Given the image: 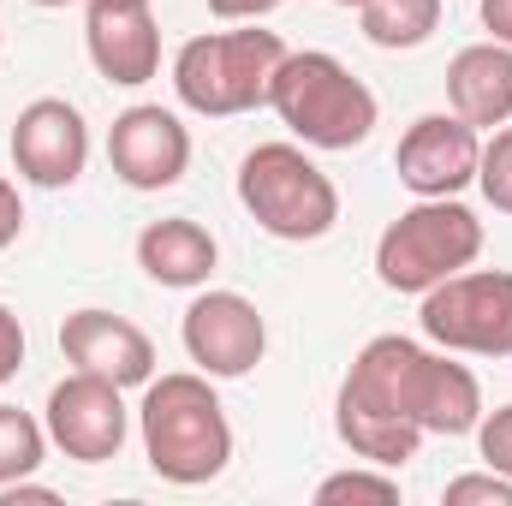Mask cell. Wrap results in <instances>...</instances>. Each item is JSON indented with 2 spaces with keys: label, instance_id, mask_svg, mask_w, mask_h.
Listing matches in <instances>:
<instances>
[{
  "label": "cell",
  "instance_id": "6da1fadb",
  "mask_svg": "<svg viewBox=\"0 0 512 506\" xmlns=\"http://www.w3.org/2000/svg\"><path fill=\"white\" fill-rule=\"evenodd\" d=\"M417 364H423V346L405 340V334H376L334 393V429L340 441L370 459V465H405L417 447H423V429L411 417V387H417Z\"/></svg>",
  "mask_w": 512,
  "mask_h": 506
},
{
  "label": "cell",
  "instance_id": "7a4b0ae2",
  "mask_svg": "<svg viewBox=\"0 0 512 506\" xmlns=\"http://www.w3.org/2000/svg\"><path fill=\"white\" fill-rule=\"evenodd\" d=\"M137 429H143L149 471L161 483H179V489L215 483L227 471V459H233V423H227L221 393H215V381L203 370L143 381Z\"/></svg>",
  "mask_w": 512,
  "mask_h": 506
},
{
  "label": "cell",
  "instance_id": "3957f363",
  "mask_svg": "<svg viewBox=\"0 0 512 506\" xmlns=\"http://www.w3.org/2000/svg\"><path fill=\"white\" fill-rule=\"evenodd\" d=\"M268 108L280 114V126L292 131L304 149H358L376 131V90L334 54L304 48L280 60L274 84H268Z\"/></svg>",
  "mask_w": 512,
  "mask_h": 506
},
{
  "label": "cell",
  "instance_id": "277c9868",
  "mask_svg": "<svg viewBox=\"0 0 512 506\" xmlns=\"http://www.w3.org/2000/svg\"><path fill=\"white\" fill-rule=\"evenodd\" d=\"M286 60V42L274 30H209L191 36L173 54V90L203 120H233L268 108V84Z\"/></svg>",
  "mask_w": 512,
  "mask_h": 506
},
{
  "label": "cell",
  "instance_id": "5b68a950",
  "mask_svg": "<svg viewBox=\"0 0 512 506\" xmlns=\"http://www.w3.org/2000/svg\"><path fill=\"white\" fill-rule=\"evenodd\" d=\"M239 203L262 233H274L286 245H310V239L334 233V221H340L334 179L298 143H256L239 161Z\"/></svg>",
  "mask_w": 512,
  "mask_h": 506
},
{
  "label": "cell",
  "instance_id": "8992f818",
  "mask_svg": "<svg viewBox=\"0 0 512 506\" xmlns=\"http://www.w3.org/2000/svg\"><path fill=\"white\" fill-rule=\"evenodd\" d=\"M483 256V221L459 197H417L376 239V274L387 292H429Z\"/></svg>",
  "mask_w": 512,
  "mask_h": 506
},
{
  "label": "cell",
  "instance_id": "52a82bcc",
  "mask_svg": "<svg viewBox=\"0 0 512 506\" xmlns=\"http://www.w3.org/2000/svg\"><path fill=\"white\" fill-rule=\"evenodd\" d=\"M423 334L441 352L512 358V274L507 268H459L423 292Z\"/></svg>",
  "mask_w": 512,
  "mask_h": 506
},
{
  "label": "cell",
  "instance_id": "ba28073f",
  "mask_svg": "<svg viewBox=\"0 0 512 506\" xmlns=\"http://www.w3.org/2000/svg\"><path fill=\"white\" fill-rule=\"evenodd\" d=\"M48 441L78 459V465H108L120 459L126 447V429H131V411H126V387L108 376H90V370H72L48 393Z\"/></svg>",
  "mask_w": 512,
  "mask_h": 506
},
{
  "label": "cell",
  "instance_id": "9c48e42d",
  "mask_svg": "<svg viewBox=\"0 0 512 506\" xmlns=\"http://www.w3.org/2000/svg\"><path fill=\"white\" fill-rule=\"evenodd\" d=\"M185 358L209 381H239L251 376L268 352V322L245 292H203L185 310Z\"/></svg>",
  "mask_w": 512,
  "mask_h": 506
},
{
  "label": "cell",
  "instance_id": "30bf717a",
  "mask_svg": "<svg viewBox=\"0 0 512 506\" xmlns=\"http://www.w3.org/2000/svg\"><path fill=\"white\" fill-rule=\"evenodd\" d=\"M477 155H483V131L447 108V114H423L405 126L393 149V173L417 197H459L477 179Z\"/></svg>",
  "mask_w": 512,
  "mask_h": 506
},
{
  "label": "cell",
  "instance_id": "8fae6325",
  "mask_svg": "<svg viewBox=\"0 0 512 506\" xmlns=\"http://www.w3.org/2000/svg\"><path fill=\"white\" fill-rule=\"evenodd\" d=\"M90 161V126L66 96H36L18 108L12 120V167L42 185V191H66L84 179Z\"/></svg>",
  "mask_w": 512,
  "mask_h": 506
},
{
  "label": "cell",
  "instance_id": "7c38bea8",
  "mask_svg": "<svg viewBox=\"0 0 512 506\" xmlns=\"http://www.w3.org/2000/svg\"><path fill=\"white\" fill-rule=\"evenodd\" d=\"M108 161H114V173L131 191H167L191 167V131L179 126L173 108L137 102L108 126Z\"/></svg>",
  "mask_w": 512,
  "mask_h": 506
},
{
  "label": "cell",
  "instance_id": "4fadbf2b",
  "mask_svg": "<svg viewBox=\"0 0 512 506\" xmlns=\"http://www.w3.org/2000/svg\"><path fill=\"white\" fill-rule=\"evenodd\" d=\"M84 42H90V66L108 84L137 90L161 72V24L149 0H84Z\"/></svg>",
  "mask_w": 512,
  "mask_h": 506
},
{
  "label": "cell",
  "instance_id": "5bb4252c",
  "mask_svg": "<svg viewBox=\"0 0 512 506\" xmlns=\"http://www.w3.org/2000/svg\"><path fill=\"white\" fill-rule=\"evenodd\" d=\"M60 352H66L72 370L108 376L120 387H143L155 376V340L114 310H72L60 322Z\"/></svg>",
  "mask_w": 512,
  "mask_h": 506
},
{
  "label": "cell",
  "instance_id": "9a60e30c",
  "mask_svg": "<svg viewBox=\"0 0 512 506\" xmlns=\"http://www.w3.org/2000/svg\"><path fill=\"white\" fill-rule=\"evenodd\" d=\"M447 108L477 131L512 120V48L507 42H471L447 66Z\"/></svg>",
  "mask_w": 512,
  "mask_h": 506
},
{
  "label": "cell",
  "instance_id": "2e32d148",
  "mask_svg": "<svg viewBox=\"0 0 512 506\" xmlns=\"http://www.w3.org/2000/svg\"><path fill=\"white\" fill-rule=\"evenodd\" d=\"M411 417L423 435H471L483 417V387L453 352H423L417 387H411Z\"/></svg>",
  "mask_w": 512,
  "mask_h": 506
},
{
  "label": "cell",
  "instance_id": "e0dca14e",
  "mask_svg": "<svg viewBox=\"0 0 512 506\" xmlns=\"http://www.w3.org/2000/svg\"><path fill=\"white\" fill-rule=\"evenodd\" d=\"M221 262V245L203 221L191 215H167V221H149L137 233V268L155 280V286H203Z\"/></svg>",
  "mask_w": 512,
  "mask_h": 506
},
{
  "label": "cell",
  "instance_id": "ac0fdd59",
  "mask_svg": "<svg viewBox=\"0 0 512 506\" xmlns=\"http://www.w3.org/2000/svg\"><path fill=\"white\" fill-rule=\"evenodd\" d=\"M358 24L376 48H417L441 24V0H364Z\"/></svg>",
  "mask_w": 512,
  "mask_h": 506
},
{
  "label": "cell",
  "instance_id": "d6986e66",
  "mask_svg": "<svg viewBox=\"0 0 512 506\" xmlns=\"http://www.w3.org/2000/svg\"><path fill=\"white\" fill-rule=\"evenodd\" d=\"M42 459H48V423H36L18 405H0V489L24 483Z\"/></svg>",
  "mask_w": 512,
  "mask_h": 506
},
{
  "label": "cell",
  "instance_id": "ffe728a7",
  "mask_svg": "<svg viewBox=\"0 0 512 506\" xmlns=\"http://www.w3.org/2000/svg\"><path fill=\"white\" fill-rule=\"evenodd\" d=\"M316 506H399V477H387V465L322 477L316 483Z\"/></svg>",
  "mask_w": 512,
  "mask_h": 506
},
{
  "label": "cell",
  "instance_id": "44dd1931",
  "mask_svg": "<svg viewBox=\"0 0 512 506\" xmlns=\"http://www.w3.org/2000/svg\"><path fill=\"white\" fill-rule=\"evenodd\" d=\"M477 185H483V197L512 215V126H495V137L483 143V155H477Z\"/></svg>",
  "mask_w": 512,
  "mask_h": 506
},
{
  "label": "cell",
  "instance_id": "7402d4cb",
  "mask_svg": "<svg viewBox=\"0 0 512 506\" xmlns=\"http://www.w3.org/2000/svg\"><path fill=\"white\" fill-rule=\"evenodd\" d=\"M447 506H512V477L501 471H477V477H453L441 489Z\"/></svg>",
  "mask_w": 512,
  "mask_h": 506
},
{
  "label": "cell",
  "instance_id": "603a6c76",
  "mask_svg": "<svg viewBox=\"0 0 512 506\" xmlns=\"http://www.w3.org/2000/svg\"><path fill=\"white\" fill-rule=\"evenodd\" d=\"M477 453H483L489 471L512 477V405L489 411V417H477Z\"/></svg>",
  "mask_w": 512,
  "mask_h": 506
},
{
  "label": "cell",
  "instance_id": "cb8c5ba5",
  "mask_svg": "<svg viewBox=\"0 0 512 506\" xmlns=\"http://www.w3.org/2000/svg\"><path fill=\"white\" fill-rule=\"evenodd\" d=\"M24 370V322L0 304V387Z\"/></svg>",
  "mask_w": 512,
  "mask_h": 506
},
{
  "label": "cell",
  "instance_id": "d4e9b609",
  "mask_svg": "<svg viewBox=\"0 0 512 506\" xmlns=\"http://www.w3.org/2000/svg\"><path fill=\"white\" fill-rule=\"evenodd\" d=\"M24 233V203H18V185L0 173V251Z\"/></svg>",
  "mask_w": 512,
  "mask_h": 506
},
{
  "label": "cell",
  "instance_id": "484cf974",
  "mask_svg": "<svg viewBox=\"0 0 512 506\" xmlns=\"http://www.w3.org/2000/svg\"><path fill=\"white\" fill-rule=\"evenodd\" d=\"M280 0H209V12L221 18V24H256V18H268Z\"/></svg>",
  "mask_w": 512,
  "mask_h": 506
},
{
  "label": "cell",
  "instance_id": "4316f807",
  "mask_svg": "<svg viewBox=\"0 0 512 506\" xmlns=\"http://www.w3.org/2000/svg\"><path fill=\"white\" fill-rule=\"evenodd\" d=\"M477 12H483V30H489V42H507V48H512V0H483Z\"/></svg>",
  "mask_w": 512,
  "mask_h": 506
},
{
  "label": "cell",
  "instance_id": "83f0119b",
  "mask_svg": "<svg viewBox=\"0 0 512 506\" xmlns=\"http://www.w3.org/2000/svg\"><path fill=\"white\" fill-rule=\"evenodd\" d=\"M30 6H78V0H30Z\"/></svg>",
  "mask_w": 512,
  "mask_h": 506
},
{
  "label": "cell",
  "instance_id": "f1b7e54d",
  "mask_svg": "<svg viewBox=\"0 0 512 506\" xmlns=\"http://www.w3.org/2000/svg\"><path fill=\"white\" fill-rule=\"evenodd\" d=\"M334 6H364V0H334Z\"/></svg>",
  "mask_w": 512,
  "mask_h": 506
}]
</instances>
